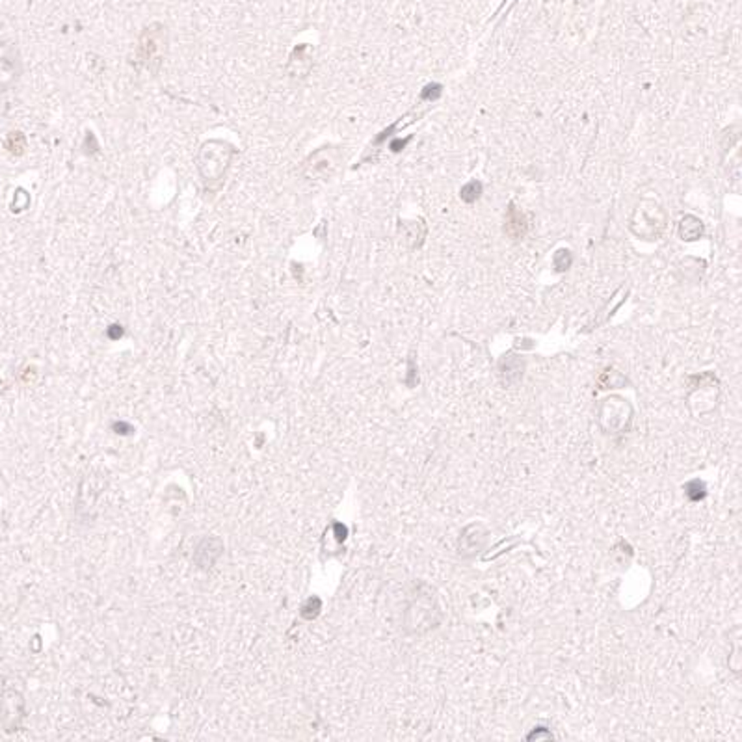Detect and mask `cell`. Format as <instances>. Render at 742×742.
Returning <instances> with one entry per match:
<instances>
[{
	"label": "cell",
	"instance_id": "7a4b0ae2",
	"mask_svg": "<svg viewBox=\"0 0 742 742\" xmlns=\"http://www.w3.org/2000/svg\"><path fill=\"white\" fill-rule=\"evenodd\" d=\"M337 166L339 151L333 149V147H326V149L317 151L315 155L307 158L303 175H306L307 179H313V181L327 179L329 175H333V172L337 170Z\"/></svg>",
	"mask_w": 742,
	"mask_h": 742
},
{
	"label": "cell",
	"instance_id": "ba28073f",
	"mask_svg": "<svg viewBox=\"0 0 742 742\" xmlns=\"http://www.w3.org/2000/svg\"><path fill=\"white\" fill-rule=\"evenodd\" d=\"M553 266L556 272H566L571 266V253L567 249H558L553 257Z\"/></svg>",
	"mask_w": 742,
	"mask_h": 742
},
{
	"label": "cell",
	"instance_id": "5b68a950",
	"mask_svg": "<svg viewBox=\"0 0 742 742\" xmlns=\"http://www.w3.org/2000/svg\"><path fill=\"white\" fill-rule=\"evenodd\" d=\"M677 231H679L681 239L686 240V242H694V240H698L701 234H703V223L696 218V216L688 214V216H683Z\"/></svg>",
	"mask_w": 742,
	"mask_h": 742
},
{
	"label": "cell",
	"instance_id": "52a82bcc",
	"mask_svg": "<svg viewBox=\"0 0 742 742\" xmlns=\"http://www.w3.org/2000/svg\"><path fill=\"white\" fill-rule=\"evenodd\" d=\"M25 136H23L21 132H11V134L8 136V140H6V147H8V151L13 153V155H21L23 151H25Z\"/></svg>",
	"mask_w": 742,
	"mask_h": 742
},
{
	"label": "cell",
	"instance_id": "8992f818",
	"mask_svg": "<svg viewBox=\"0 0 742 742\" xmlns=\"http://www.w3.org/2000/svg\"><path fill=\"white\" fill-rule=\"evenodd\" d=\"M480 194H482V184H480L478 181H471L462 188L460 198H462V201H465V203H474L478 198H480Z\"/></svg>",
	"mask_w": 742,
	"mask_h": 742
},
{
	"label": "cell",
	"instance_id": "9c48e42d",
	"mask_svg": "<svg viewBox=\"0 0 742 742\" xmlns=\"http://www.w3.org/2000/svg\"><path fill=\"white\" fill-rule=\"evenodd\" d=\"M441 92H443V88L439 86V84H428V86L422 89L421 95H422V99H426V101H436L441 97Z\"/></svg>",
	"mask_w": 742,
	"mask_h": 742
},
{
	"label": "cell",
	"instance_id": "3957f363",
	"mask_svg": "<svg viewBox=\"0 0 742 742\" xmlns=\"http://www.w3.org/2000/svg\"><path fill=\"white\" fill-rule=\"evenodd\" d=\"M162 37L158 36V30L151 32L147 30L140 39V47H138V60L142 62V65L146 68H158L162 60Z\"/></svg>",
	"mask_w": 742,
	"mask_h": 742
},
{
	"label": "cell",
	"instance_id": "277c9868",
	"mask_svg": "<svg viewBox=\"0 0 742 742\" xmlns=\"http://www.w3.org/2000/svg\"><path fill=\"white\" fill-rule=\"evenodd\" d=\"M504 231L510 239H523L527 231H529V218L515 207L514 203L508 207L506 220H504Z\"/></svg>",
	"mask_w": 742,
	"mask_h": 742
},
{
	"label": "cell",
	"instance_id": "6da1fadb",
	"mask_svg": "<svg viewBox=\"0 0 742 742\" xmlns=\"http://www.w3.org/2000/svg\"><path fill=\"white\" fill-rule=\"evenodd\" d=\"M666 213L659 203L655 201H642L636 205L629 227L636 237L643 240L659 239L666 229Z\"/></svg>",
	"mask_w": 742,
	"mask_h": 742
}]
</instances>
